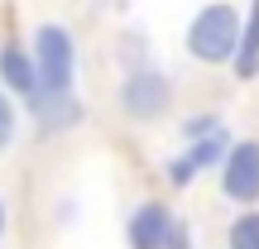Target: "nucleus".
I'll use <instances>...</instances> for the list:
<instances>
[{
  "label": "nucleus",
  "instance_id": "obj_1",
  "mask_svg": "<svg viewBox=\"0 0 259 249\" xmlns=\"http://www.w3.org/2000/svg\"><path fill=\"white\" fill-rule=\"evenodd\" d=\"M34 77H38V96L29 106H48V101H72V77H77V43L63 24H38L34 34Z\"/></svg>",
  "mask_w": 259,
  "mask_h": 249
},
{
  "label": "nucleus",
  "instance_id": "obj_2",
  "mask_svg": "<svg viewBox=\"0 0 259 249\" xmlns=\"http://www.w3.org/2000/svg\"><path fill=\"white\" fill-rule=\"evenodd\" d=\"M235 43H240V15H235V5H226V0L206 5L202 15L187 24V53H192L197 63H206V67L231 63Z\"/></svg>",
  "mask_w": 259,
  "mask_h": 249
},
{
  "label": "nucleus",
  "instance_id": "obj_3",
  "mask_svg": "<svg viewBox=\"0 0 259 249\" xmlns=\"http://www.w3.org/2000/svg\"><path fill=\"white\" fill-rule=\"evenodd\" d=\"M221 192L235 206H259V139H235L216 163Z\"/></svg>",
  "mask_w": 259,
  "mask_h": 249
},
{
  "label": "nucleus",
  "instance_id": "obj_4",
  "mask_svg": "<svg viewBox=\"0 0 259 249\" xmlns=\"http://www.w3.org/2000/svg\"><path fill=\"white\" fill-rule=\"evenodd\" d=\"M120 106L135 120H158V115H168V106H173V82H168L163 72H154V67H139V72L125 77Z\"/></svg>",
  "mask_w": 259,
  "mask_h": 249
},
{
  "label": "nucleus",
  "instance_id": "obj_5",
  "mask_svg": "<svg viewBox=\"0 0 259 249\" xmlns=\"http://www.w3.org/2000/svg\"><path fill=\"white\" fill-rule=\"evenodd\" d=\"M231 148V139H226V129H216V134H202V139H187V148L178 158H168V182L173 187H192L197 177L206 173V168L221 163V154Z\"/></svg>",
  "mask_w": 259,
  "mask_h": 249
},
{
  "label": "nucleus",
  "instance_id": "obj_6",
  "mask_svg": "<svg viewBox=\"0 0 259 249\" xmlns=\"http://www.w3.org/2000/svg\"><path fill=\"white\" fill-rule=\"evenodd\" d=\"M173 225H178L173 206H163V202H139L135 216H130V225H125V240H130V249H163L168 235H173Z\"/></svg>",
  "mask_w": 259,
  "mask_h": 249
},
{
  "label": "nucleus",
  "instance_id": "obj_7",
  "mask_svg": "<svg viewBox=\"0 0 259 249\" xmlns=\"http://www.w3.org/2000/svg\"><path fill=\"white\" fill-rule=\"evenodd\" d=\"M0 91H15V96H24V101H34L38 96V77H34V58L24 53L19 43H5L0 48Z\"/></svg>",
  "mask_w": 259,
  "mask_h": 249
},
{
  "label": "nucleus",
  "instance_id": "obj_8",
  "mask_svg": "<svg viewBox=\"0 0 259 249\" xmlns=\"http://www.w3.org/2000/svg\"><path fill=\"white\" fill-rule=\"evenodd\" d=\"M235 77H259V0H250V15L240 24V43H235Z\"/></svg>",
  "mask_w": 259,
  "mask_h": 249
},
{
  "label": "nucleus",
  "instance_id": "obj_9",
  "mask_svg": "<svg viewBox=\"0 0 259 249\" xmlns=\"http://www.w3.org/2000/svg\"><path fill=\"white\" fill-rule=\"evenodd\" d=\"M226 249H259V206H245L226 230Z\"/></svg>",
  "mask_w": 259,
  "mask_h": 249
},
{
  "label": "nucleus",
  "instance_id": "obj_10",
  "mask_svg": "<svg viewBox=\"0 0 259 249\" xmlns=\"http://www.w3.org/2000/svg\"><path fill=\"white\" fill-rule=\"evenodd\" d=\"M19 134V115H15V101H10L5 91H0V154H5L10 144H15Z\"/></svg>",
  "mask_w": 259,
  "mask_h": 249
},
{
  "label": "nucleus",
  "instance_id": "obj_11",
  "mask_svg": "<svg viewBox=\"0 0 259 249\" xmlns=\"http://www.w3.org/2000/svg\"><path fill=\"white\" fill-rule=\"evenodd\" d=\"M216 129H221V120H216V115H197V120L183 125V134H187V139H202V134H216Z\"/></svg>",
  "mask_w": 259,
  "mask_h": 249
},
{
  "label": "nucleus",
  "instance_id": "obj_12",
  "mask_svg": "<svg viewBox=\"0 0 259 249\" xmlns=\"http://www.w3.org/2000/svg\"><path fill=\"white\" fill-rule=\"evenodd\" d=\"M163 249H192V230H187V225L178 221V225H173V235H168V244H163Z\"/></svg>",
  "mask_w": 259,
  "mask_h": 249
},
{
  "label": "nucleus",
  "instance_id": "obj_13",
  "mask_svg": "<svg viewBox=\"0 0 259 249\" xmlns=\"http://www.w3.org/2000/svg\"><path fill=\"white\" fill-rule=\"evenodd\" d=\"M5 225H10V211H5V196H0V235H5Z\"/></svg>",
  "mask_w": 259,
  "mask_h": 249
}]
</instances>
